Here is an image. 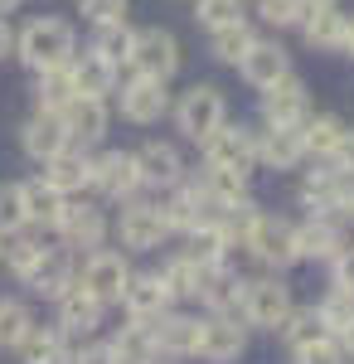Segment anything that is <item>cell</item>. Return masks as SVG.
<instances>
[{
	"label": "cell",
	"instance_id": "24",
	"mask_svg": "<svg viewBox=\"0 0 354 364\" xmlns=\"http://www.w3.org/2000/svg\"><path fill=\"white\" fill-rule=\"evenodd\" d=\"M112 355H117V364H156L161 360V350H156V326H151V321L122 326L117 340H112Z\"/></svg>",
	"mask_w": 354,
	"mask_h": 364
},
{
	"label": "cell",
	"instance_id": "12",
	"mask_svg": "<svg viewBox=\"0 0 354 364\" xmlns=\"http://www.w3.org/2000/svg\"><path fill=\"white\" fill-rule=\"evenodd\" d=\"M262 117H267V127H301L311 117V92L296 73H286L281 83L262 92Z\"/></svg>",
	"mask_w": 354,
	"mask_h": 364
},
{
	"label": "cell",
	"instance_id": "1",
	"mask_svg": "<svg viewBox=\"0 0 354 364\" xmlns=\"http://www.w3.org/2000/svg\"><path fill=\"white\" fill-rule=\"evenodd\" d=\"M15 49H20V63L25 68L49 73V68H63V63L78 58V34H73L68 20H58V15H39V20H29L20 29Z\"/></svg>",
	"mask_w": 354,
	"mask_h": 364
},
{
	"label": "cell",
	"instance_id": "31",
	"mask_svg": "<svg viewBox=\"0 0 354 364\" xmlns=\"http://www.w3.org/2000/svg\"><path fill=\"white\" fill-rule=\"evenodd\" d=\"M277 336H281V345L296 355V350H306V345H316V340H326V326H321V316H316V306H291L286 311V321L277 326Z\"/></svg>",
	"mask_w": 354,
	"mask_h": 364
},
{
	"label": "cell",
	"instance_id": "2",
	"mask_svg": "<svg viewBox=\"0 0 354 364\" xmlns=\"http://www.w3.org/2000/svg\"><path fill=\"white\" fill-rule=\"evenodd\" d=\"M175 112V127H180V136H190V141H204L214 136L218 127L228 122V102H223V92H218L214 83H194L180 92V102L170 107Z\"/></svg>",
	"mask_w": 354,
	"mask_h": 364
},
{
	"label": "cell",
	"instance_id": "14",
	"mask_svg": "<svg viewBox=\"0 0 354 364\" xmlns=\"http://www.w3.org/2000/svg\"><path fill=\"white\" fill-rule=\"evenodd\" d=\"M243 350H247V331L238 326V316H209L199 326V360L233 364Z\"/></svg>",
	"mask_w": 354,
	"mask_h": 364
},
{
	"label": "cell",
	"instance_id": "51",
	"mask_svg": "<svg viewBox=\"0 0 354 364\" xmlns=\"http://www.w3.org/2000/svg\"><path fill=\"white\" fill-rule=\"evenodd\" d=\"M306 10H330V5H340V0H301Z\"/></svg>",
	"mask_w": 354,
	"mask_h": 364
},
{
	"label": "cell",
	"instance_id": "33",
	"mask_svg": "<svg viewBox=\"0 0 354 364\" xmlns=\"http://www.w3.org/2000/svg\"><path fill=\"white\" fill-rule=\"evenodd\" d=\"M204 272H209V267H199L194 257H185V252H175V257H165L161 282L170 287V296H175V301H180V296H194V301H199V287H204Z\"/></svg>",
	"mask_w": 354,
	"mask_h": 364
},
{
	"label": "cell",
	"instance_id": "13",
	"mask_svg": "<svg viewBox=\"0 0 354 364\" xmlns=\"http://www.w3.org/2000/svg\"><path fill=\"white\" fill-rule=\"evenodd\" d=\"M170 287L161 282V272H132L127 287H122V306L132 321H161L165 311H170Z\"/></svg>",
	"mask_w": 354,
	"mask_h": 364
},
{
	"label": "cell",
	"instance_id": "41",
	"mask_svg": "<svg viewBox=\"0 0 354 364\" xmlns=\"http://www.w3.org/2000/svg\"><path fill=\"white\" fill-rule=\"evenodd\" d=\"M243 5L247 0H194V20H199L204 29L238 25V20H243Z\"/></svg>",
	"mask_w": 354,
	"mask_h": 364
},
{
	"label": "cell",
	"instance_id": "46",
	"mask_svg": "<svg viewBox=\"0 0 354 364\" xmlns=\"http://www.w3.org/2000/svg\"><path fill=\"white\" fill-rule=\"evenodd\" d=\"M330 166L340 170V175H354V127L345 132V141H340V151L330 156Z\"/></svg>",
	"mask_w": 354,
	"mask_h": 364
},
{
	"label": "cell",
	"instance_id": "25",
	"mask_svg": "<svg viewBox=\"0 0 354 364\" xmlns=\"http://www.w3.org/2000/svg\"><path fill=\"white\" fill-rule=\"evenodd\" d=\"M345 122L335 112H316L301 122V146H306V156H321V161H330L335 151H340V141H345Z\"/></svg>",
	"mask_w": 354,
	"mask_h": 364
},
{
	"label": "cell",
	"instance_id": "34",
	"mask_svg": "<svg viewBox=\"0 0 354 364\" xmlns=\"http://www.w3.org/2000/svg\"><path fill=\"white\" fill-rule=\"evenodd\" d=\"M44 257H49V248H44V238H34V233H15V238L5 243V267L20 282H29V272H34Z\"/></svg>",
	"mask_w": 354,
	"mask_h": 364
},
{
	"label": "cell",
	"instance_id": "20",
	"mask_svg": "<svg viewBox=\"0 0 354 364\" xmlns=\"http://www.w3.org/2000/svg\"><path fill=\"white\" fill-rule=\"evenodd\" d=\"M156 326V350L161 355H175V360H185V355H199V316H185V311H165L161 321H151Z\"/></svg>",
	"mask_w": 354,
	"mask_h": 364
},
{
	"label": "cell",
	"instance_id": "10",
	"mask_svg": "<svg viewBox=\"0 0 354 364\" xmlns=\"http://www.w3.org/2000/svg\"><path fill=\"white\" fill-rule=\"evenodd\" d=\"M92 190L102 199H132L141 190V170L132 151H102L92 156Z\"/></svg>",
	"mask_w": 354,
	"mask_h": 364
},
{
	"label": "cell",
	"instance_id": "21",
	"mask_svg": "<svg viewBox=\"0 0 354 364\" xmlns=\"http://www.w3.org/2000/svg\"><path fill=\"white\" fill-rule=\"evenodd\" d=\"M257 161L272 170H296L306 161L301 127H267V132H257Z\"/></svg>",
	"mask_w": 354,
	"mask_h": 364
},
{
	"label": "cell",
	"instance_id": "7",
	"mask_svg": "<svg viewBox=\"0 0 354 364\" xmlns=\"http://www.w3.org/2000/svg\"><path fill=\"white\" fill-rule=\"evenodd\" d=\"M127 277H132L127 257H122V252H112V248H97V252H87V262H82V272H78V287L92 296V301L112 306V301H122Z\"/></svg>",
	"mask_w": 354,
	"mask_h": 364
},
{
	"label": "cell",
	"instance_id": "52",
	"mask_svg": "<svg viewBox=\"0 0 354 364\" xmlns=\"http://www.w3.org/2000/svg\"><path fill=\"white\" fill-rule=\"evenodd\" d=\"M15 5H20V0H0V15H10V10H15Z\"/></svg>",
	"mask_w": 354,
	"mask_h": 364
},
{
	"label": "cell",
	"instance_id": "36",
	"mask_svg": "<svg viewBox=\"0 0 354 364\" xmlns=\"http://www.w3.org/2000/svg\"><path fill=\"white\" fill-rule=\"evenodd\" d=\"M257 34L247 29V20H238V25H223V29H209V54L218 58V63H233L238 68V58L247 54V44H252Z\"/></svg>",
	"mask_w": 354,
	"mask_h": 364
},
{
	"label": "cell",
	"instance_id": "27",
	"mask_svg": "<svg viewBox=\"0 0 354 364\" xmlns=\"http://www.w3.org/2000/svg\"><path fill=\"white\" fill-rule=\"evenodd\" d=\"M20 360L25 364H73V345H68V336L58 331V326H34L25 336V345H20Z\"/></svg>",
	"mask_w": 354,
	"mask_h": 364
},
{
	"label": "cell",
	"instance_id": "44",
	"mask_svg": "<svg viewBox=\"0 0 354 364\" xmlns=\"http://www.w3.org/2000/svg\"><path fill=\"white\" fill-rule=\"evenodd\" d=\"M296 364H345V355H340V345L335 340H316V345H306V350H296Z\"/></svg>",
	"mask_w": 354,
	"mask_h": 364
},
{
	"label": "cell",
	"instance_id": "30",
	"mask_svg": "<svg viewBox=\"0 0 354 364\" xmlns=\"http://www.w3.org/2000/svg\"><path fill=\"white\" fill-rule=\"evenodd\" d=\"M68 78H73V92L78 97H102L107 102V92H117V68H107L102 58L82 54L68 63Z\"/></svg>",
	"mask_w": 354,
	"mask_h": 364
},
{
	"label": "cell",
	"instance_id": "16",
	"mask_svg": "<svg viewBox=\"0 0 354 364\" xmlns=\"http://www.w3.org/2000/svg\"><path fill=\"white\" fill-rule=\"evenodd\" d=\"M54 228H58V238H63L68 248L97 252V248H102V238H107V214L92 209V204H63V214H58Z\"/></svg>",
	"mask_w": 354,
	"mask_h": 364
},
{
	"label": "cell",
	"instance_id": "5",
	"mask_svg": "<svg viewBox=\"0 0 354 364\" xmlns=\"http://www.w3.org/2000/svg\"><path fill=\"white\" fill-rule=\"evenodd\" d=\"M117 107H122V117L132 127H156L161 117H170V87L161 78L136 73V78H127V83L117 87Z\"/></svg>",
	"mask_w": 354,
	"mask_h": 364
},
{
	"label": "cell",
	"instance_id": "48",
	"mask_svg": "<svg viewBox=\"0 0 354 364\" xmlns=\"http://www.w3.org/2000/svg\"><path fill=\"white\" fill-rule=\"evenodd\" d=\"M335 345H340V355H345V360H354V321L340 331V336H335Z\"/></svg>",
	"mask_w": 354,
	"mask_h": 364
},
{
	"label": "cell",
	"instance_id": "3",
	"mask_svg": "<svg viewBox=\"0 0 354 364\" xmlns=\"http://www.w3.org/2000/svg\"><path fill=\"white\" fill-rule=\"evenodd\" d=\"M243 248L262 262V267H291V262H301L296 252V224L291 219H272V214H257V224L247 228Z\"/></svg>",
	"mask_w": 354,
	"mask_h": 364
},
{
	"label": "cell",
	"instance_id": "50",
	"mask_svg": "<svg viewBox=\"0 0 354 364\" xmlns=\"http://www.w3.org/2000/svg\"><path fill=\"white\" fill-rule=\"evenodd\" d=\"M10 49H15V34H10V25H5V20H0V58L10 54Z\"/></svg>",
	"mask_w": 354,
	"mask_h": 364
},
{
	"label": "cell",
	"instance_id": "39",
	"mask_svg": "<svg viewBox=\"0 0 354 364\" xmlns=\"http://www.w3.org/2000/svg\"><path fill=\"white\" fill-rule=\"evenodd\" d=\"M29 228V214H25V190L20 185H0V233L15 238Z\"/></svg>",
	"mask_w": 354,
	"mask_h": 364
},
{
	"label": "cell",
	"instance_id": "17",
	"mask_svg": "<svg viewBox=\"0 0 354 364\" xmlns=\"http://www.w3.org/2000/svg\"><path fill=\"white\" fill-rule=\"evenodd\" d=\"M20 146H25L29 161H54L58 151H68L73 141H68V132H63V117L58 112H34L25 122V132H20Z\"/></svg>",
	"mask_w": 354,
	"mask_h": 364
},
{
	"label": "cell",
	"instance_id": "23",
	"mask_svg": "<svg viewBox=\"0 0 354 364\" xmlns=\"http://www.w3.org/2000/svg\"><path fill=\"white\" fill-rule=\"evenodd\" d=\"M243 287L247 282L238 272H228L223 262L204 272V287H199V301L209 306V316H233V311L243 306Z\"/></svg>",
	"mask_w": 354,
	"mask_h": 364
},
{
	"label": "cell",
	"instance_id": "22",
	"mask_svg": "<svg viewBox=\"0 0 354 364\" xmlns=\"http://www.w3.org/2000/svg\"><path fill=\"white\" fill-rule=\"evenodd\" d=\"M102 301H92L82 287H73V291H63L58 296V331L73 340V336H92L97 326H102Z\"/></svg>",
	"mask_w": 354,
	"mask_h": 364
},
{
	"label": "cell",
	"instance_id": "35",
	"mask_svg": "<svg viewBox=\"0 0 354 364\" xmlns=\"http://www.w3.org/2000/svg\"><path fill=\"white\" fill-rule=\"evenodd\" d=\"M20 190H25V214H29V224H49V228H54L68 199H63V195H54V190H49L44 180H25Z\"/></svg>",
	"mask_w": 354,
	"mask_h": 364
},
{
	"label": "cell",
	"instance_id": "49",
	"mask_svg": "<svg viewBox=\"0 0 354 364\" xmlns=\"http://www.w3.org/2000/svg\"><path fill=\"white\" fill-rule=\"evenodd\" d=\"M340 54L354 58V15H345V39H340Z\"/></svg>",
	"mask_w": 354,
	"mask_h": 364
},
{
	"label": "cell",
	"instance_id": "19",
	"mask_svg": "<svg viewBox=\"0 0 354 364\" xmlns=\"http://www.w3.org/2000/svg\"><path fill=\"white\" fill-rule=\"evenodd\" d=\"M58 117H63V132H68L73 146H92V141H102V136H107V122H112L102 97H73Z\"/></svg>",
	"mask_w": 354,
	"mask_h": 364
},
{
	"label": "cell",
	"instance_id": "43",
	"mask_svg": "<svg viewBox=\"0 0 354 364\" xmlns=\"http://www.w3.org/2000/svg\"><path fill=\"white\" fill-rule=\"evenodd\" d=\"M78 15L92 25H112V20L127 15V0H78Z\"/></svg>",
	"mask_w": 354,
	"mask_h": 364
},
{
	"label": "cell",
	"instance_id": "8",
	"mask_svg": "<svg viewBox=\"0 0 354 364\" xmlns=\"http://www.w3.org/2000/svg\"><path fill=\"white\" fill-rule=\"evenodd\" d=\"M170 238V224H165L161 204H127L122 219H117V243L127 252H156Z\"/></svg>",
	"mask_w": 354,
	"mask_h": 364
},
{
	"label": "cell",
	"instance_id": "29",
	"mask_svg": "<svg viewBox=\"0 0 354 364\" xmlns=\"http://www.w3.org/2000/svg\"><path fill=\"white\" fill-rule=\"evenodd\" d=\"M29 287L39 291V296H63V291H73L78 287V272H73V262H68V252H58V248H49V257L29 272Z\"/></svg>",
	"mask_w": 354,
	"mask_h": 364
},
{
	"label": "cell",
	"instance_id": "9",
	"mask_svg": "<svg viewBox=\"0 0 354 364\" xmlns=\"http://www.w3.org/2000/svg\"><path fill=\"white\" fill-rule=\"evenodd\" d=\"M257 161V132L252 127H218L214 136L204 141V166L209 170H247Z\"/></svg>",
	"mask_w": 354,
	"mask_h": 364
},
{
	"label": "cell",
	"instance_id": "26",
	"mask_svg": "<svg viewBox=\"0 0 354 364\" xmlns=\"http://www.w3.org/2000/svg\"><path fill=\"white\" fill-rule=\"evenodd\" d=\"M132 39H136V29L127 25V20H112V25H92V44H87V54L102 58L107 68H122V63L132 58Z\"/></svg>",
	"mask_w": 354,
	"mask_h": 364
},
{
	"label": "cell",
	"instance_id": "40",
	"mask_svg": "<svg viewBox=\"0 0 354 364\" xmlns=\"http://www.w3.org/2000/svg\"><path fill=\"white\" fill-rule=\"evenodd\" d=\"M316 316H321L326 336H340V331H345V326L354 321V291H340V287H335V291H330L326 301L316 306Z\"/></svg>",
	"mask_w": 354,
	"mask_h": 364
},
{
	"label": "cell",
	"instance_id": "53",
	"mask_svg": "<svg viewBox=\"0 0 354 364\" xmlns=\"http://www.w3.org/2000/svg\"><path fill=\"white\" fill-rule=\"evenodd\" d=\"M0 257H5V233H0Z\"/></svg>",
	"mask_w": 354,
	"mask_h": 364
},
{
	"label": "cell",
	"instance_id": "47",
	"mask_svg": "<svg viewBox=\"0 0 354 364\" xmlns=\"http://www.w3.org/2000/svg\"><path fill=\"white\" fill-rule=\"evenodd\" d=\"M73 364H117V355H112V345H82L73 350Z\"/></svg>",
	"mask_w": 354,
	"mask_h": 364
},
{
	"label": "cell",
	"instance_id": "54",
	"mask_svg": "<svg viewBox=\"0 0 354 364\" xmlns=\"http://www.w3.org/2000/svg\"><path fill=\"white\" fill-rule=\"evenodd\" d=\"M156 364H161V360H156Z\"/></svg>",
	"mask_w": 354,
	"mask_h": 364
},
{
	"label": "cell",
	"instance_id": "37",
	"mask_svg": "<svg viewBox=\"0 0 354 364\" xmlns=\"http://www.w3.org/2000/svg\"><path fill=\"white\" fill-rule=\"evenodd\" d=\"M34 97H39V112H63V107L78 97V92H73V78H68V63H63V68H49V73H39Z\"/></svg>",
	"mask_w": 354,
	"mask_h": 364
},
{
	"label": "cell",
	"instance_id": "18",
	"mask_svg": "<svg viewBox=\"0 0 354 364\" xmlns=\"http://www.w3.org/2000/svg\"><path fill=\"white\" fill-rule=\"evenodd\" d=\"M136 156V170H141V185H161V190H175L180 180H185V161H180V151L170 146V141H146Z\"/></svg>",
	"mask_w": 354,
	"mask_h": 364
},
{
	"label": "cell",
	"instance_id": "28",
	"mask_svg": "<svg viewBox=\"0 0 354 364\" xmlns=\"http://www.w3.org/2000/svg\"><path fill=\"white\" fill-rule=\"evenodd\" d=\"M345 248V233L330 224L326 214H316L311 224L296 228V252L301 257H321V262H335V252Z\"/></svg>",
	"mask_w": 354,
	"mask_h": 364
},
{
	"label": "cell",
	"instance_id": "42",
	"mask_svg": "<svg viewBox=\"0 0 354 364\" xmlns=\"http://www.w3.org/2000/svg\"><path fill=\"white\" fill-rule=\"evenodd\" d=\"M257 15H262L267 25H277V29H291V25L306 20V5H301V0H262Z\"/></svg>",
	"mask_w": 354,
	"mask_h": 364
},
{
	"label": "cell",
	"instance_id": "4",
	"mask_svg": "<svg viewBox=\"0 0 354 364\" xmlns=\"http://www.w3.org/2000/svg\"><path fill=\"white\" fill-rule=\"evenodd\" d=\"M180 39L170 34V29H161V25H146V29H136V39H132V68L136 73H146V78H161V83H170L175 73H180Z\"/></svg>",
	"mask_w": 354,
	"mask_h": 364
},
{
	"label": "cell",
	"instance_id": "15",
	"mask_svg": "<svg viewBox=\"0 0 354 364\" xmlns=\"http://www.w3.org/2000/svg\"><path fill=\"white\" fill-rule=\"evenodd\" d=\"M54 195H82V190H92V156L82 151V146H68V151H58L54 161H44V175H39Z\"/></svg>",
	"mask_w": 354,
	"mask_h": 364
},
{
	"label": "cell",
	"instance_id": "6",
	"mask_svg": "<svg viewBox=\"0 0 354 364\" xmlns=\"http://www.w3.org/2000/svg\"><path fill=\"white\" fill-rule=\"evenodd\" d=\"M243 321L247 326H257V331H277L281 321H286V311H291V287L281 277H257L243 287Z\"/></svg>",
	"mask_w": 354,
	"mask_h": 364
},
{
	"label": "cell",
	"instance_id": "38",
	"mask_svg": "<svg viewBox=\"0 0 354 364\" xmlns=\"http://www.w3.org/2000/svg\"><path fill=\"white\" fill-rule=\"evenodd\" d=\"M29 331H34L29 306H25V301H15V296H0V350H20Z\"/></svg>",
	"mask_w": 354,
	"mask_h": 364
},
{
	"label": "cell",
	"instance_id": "11",
	"mask_svg": "<svg viewBox=\"0 0 354 364\" xmlns=\"http://www.w3.org/2000/svg\"><path fill=\"white\" fill-rule=\"evenodd\" d=\"M238 73H243L247 87H262V92H267L272 83H281V78L291 73V54H286L277 39H252L247 54L238 58Z\"/></svg>",
	"mask_w": 354,
	"mask_h": 364
},
{
	"label": "cell",
	"instance_id": "32",
	"mask_svg": "<svg viewBox=\"0 0 354 364\" xmlns=\"http://www.w3.org/2000/svg\"><path fill=\"white\" fill-rule=\"evenodd\" d=\"M301 34H306L311 49H340V39H345V15H340V5H330V10H306Z\"/></svg>",
	"mask_w": 354,
	"mask_h": 364
},
{
	"label": "cell",
	"instance_id": "45",
	"mask_svg": "<svg viewBox=\"0 0 354 364\" xmlns=\"http://www.w3.org/2000/svg\"><path fill=\"white\" fill-rule=\"evenodd\" d=\"M330 267H335V287H340V291H354V243H345V248L335 252Z\"/></svg>",
	"mask_w": 354,
	"mask_h": 364
}]
</instances>
